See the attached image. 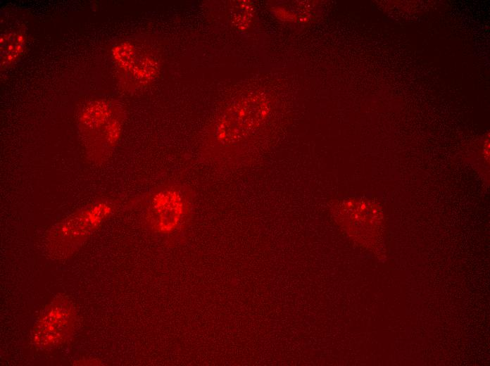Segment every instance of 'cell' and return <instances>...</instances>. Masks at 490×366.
I'll return each instance as SVG.
<instances>
[{
	"mask_svg": "<svg viewBox=\"0 0 490 366\" xmlns=\"http://www.w3.org/2000/svg\"><path fill=\"white\" fill-rule=\"evenodd\" d=\"M77 320L73 303L65 297H56L43 310L32 327V345L42 351L61 346L73 336Z\"/></svg>",
	"mask_w": 490,
	"mask_h": 366,
	"instance_id": "277c9868",
	"label": "cell"
},
{
	"mask_svg": "<svg viewBox=\"0 0 490 366\" xmlns=\"http://www.w3.org/2000/svg\"><path fill=\"white\" fill-rule=\"evenodd\" d=\"M124 114L118 106L96 102L86 107L79 119L89 156L94 163L104 162L121 136Z\"/></svg>",
	"mask_w": 490,
	"mask_h": 366,
	"instance_id": "3957f363",
	"label": "cell"
},
{
	"mask_svg": "<svg viewBox=\"0 0 490 366\" xmlns=\"http://www.w3.org/2000/svg\"><path fill=\"white\" fill-rule=\"evenodd\" d=\"M265 106L256 98H249L227 108L215 122L211 137L215 144H234L248 136L263 121Z\"/></svg>",
	"mask_w": 490,
	"mask_h": 366,
	"instance_id": "5b68a950",
	"label": "cell"
},
{
	"mask_svg": "<svg viewBox=\"0 0 490 366\" xmlns=\"http://www.w3.org/2000/svg\"><path fill=\"white\" fill-rule=\"evenodd\" d=\"M115 207L111 200L99 199L53 225L44 238L48 255L54 260H60L72 256L111 216Z\"/></svg>",
	"mask_w": 490,
	"mask_h": 366,
	"instance_id": "6da1fadb",
	"label": "cell"
},
{
	"mask_svg": "<svg viewBox=\"0 0 490 366\" xmlns=\"http://www.w3.org/2000/svg\"><path fill=\"white\" fill-rule=\"evenodd\" d=\"M193 194L189 187L178 183H169L151 191L144 198L146 227L161 236L178 233L190 218Z\"/></svg>",
	"mask_w": 490,
	"mask_h": 366,
	"instance_id": "7a4b0ae2",
	"label": "cell"
}]
</instances>
